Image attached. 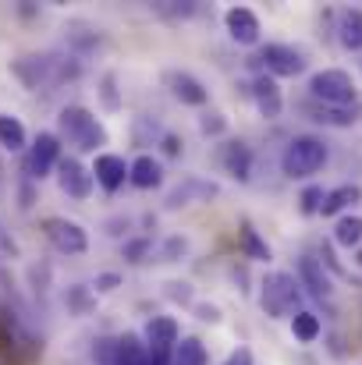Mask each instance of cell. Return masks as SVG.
<instances>
[{"label": "cell", "instance_id": "obj_11", "mask_svg": "<svg viewBox=\"0 0 362 365\" xmlns=\"http://www.w3.org/2000/svg\"><path fill=\"white\" fill-rule=\"evenodd\" d=\"M248 93H252V100H256V107H259V114H263L266 121H277V118H281L284 100H281V89H277V82H273L270 75H259Z\"/></svg>", "mask_w": 362, "mask_h": 365}, {"label": "cell", "instance_id": "obj_38", "mask_svg": "<svg viewBox=\"0 0 362 365\" xmlns=\"http://www.w3.org/2000/svg\"><path fill=\"white\" fill-rule=\"evenodd\" d=\"M146 365H171V359H167V351H149Z\"/></svg>", "mask_w": 362, "mask_h": 365}, {"label": "cell", "instance_id": "obj_13", "mask_svg": "<svg viewBox=\"0 0 362 365\" xmlns=\"http://www.w3.org/2000/svg\"><path fill=\"white\" fill-rule=\"evenodd\" d=\"M93 178L100 181V188L118 192L121 185H124V178H128V163H124V156L100 153V156H96V167H93Z\"/></svg>", "mask_w": 362, "mask_h": 365}, {"label": "cell", "instance_id": "obj_10", "mask_svg": "<svg viewBox=\"0 0 362 365\" xmlns=\"http://www.w3.org/2000/svg\"><path fill=\"white\" fill-rule=\"evenodd\" d=\"M57 181H61V192L71 199H89V192H93V170L82 167L75 156L57 163Z\"/></svg>", "mask_w": 362, "mask_h": 365}, {"label": "cell", "instance_id": "obj_29", "mask_svg": "<svg viewBox=\"0 0 362 365\" xmlns=\"http://www.w3.org/2000/svg\"><path fill=\"white\" fill-rule=\"evenodd\" d=\"M114 86H118V75H114V71H107V75H104V89H100V96H104V107H107V110H118L121 107L118 89H114Z\"/></svg>", "mask_w": 362, "mask_h": 365}, {"label": "cell", "instance_id": "obj_15", "mask_svg": "<svg viewBox=\"0 0 362 365\" xmlns=\"http://www.w3.org/2000/svg\"><path fill=\"white\" fill-rule=\"evenodd\" d=\"M167 82H171V93H174L181 103H188V107H203V103H206V89H203V82H196L192 75L171 71Z\"/></svg>", "mask_w": 362, "mask_h": 365}, {"label": "cell", "instance_id": "obj_8", "mask_svg": "<svg viewBox=\"0 0 362 365\" xmlns=\"http://www.w3.org/2000/svg\"><path fill=\"white\" fill-rule=\"evenodd\" d=\"M54 163H61V138L50 135V131H43V135L32 142L29 156H25V174H29L32 181H43V178L54 170Z\"/></svg>", "mask_w": 362, "mask_h": 365}, {"label": "cell", "instance_id": "obj_35", "mask_svg": "<svg viewBox=\"0 0 362 365\" xmlns=\"http://www.w3.org/2000/svg\"><path fill=\"white\" fill-rule=\"evenodd\" d=\"M164 153H167V156H178V153H181V142H178L174 135H164Z\"/></svg>", "mask_w": 362, "mask_h": 365}, {"label": "cell", "instance_id": "obj_39", "mask_svg": "<svg viewBox=\"0 0 362 365\" xmlns=\"http://www.w3.org/2000/svg\"><path fill=\"white\" fill-rule=\"evenodd\" d=\"M228 365H252V355L241 348V351H235V355H231V362H228Z\"/></svg>", "mask_w": 362, "mask_h": 365}, {"label": "cell", "instance_id": "obj_22", "mask_svg": "<svg viewBox=\"0 0 362 365\" xmlns=\"http://www.w3.org/2000/svg\"><path fill=\"white\" fill-rule=\"evenodd\" d=\"M171 365H206V348L199 337H181L174 344V362Z\"/></svg>", "mask_w": 362, "mask_h": 365}, {"label": "cell", "instance_id": "obj_37", "mask_svg": "<svg viewBox=\"0 0 362 365\" xmlns=\"http://www.w3.org/2000/svg\"><path fill=\"white\" fill-rule=\"evenodd\" d=\"M178 252H185V238H171L167 242V259H174Z\"/></svg>", "mask_w": 362, "mask_h": 365}, {"label": "cell", "instance_id": "obj_6", "mask_svg": "<svg viewBox=\"0 0 362 365\" xmlns=\"http://www.w3.org/2000/svg\"><path fill=\"white\" fill-rule=\"evenodd\" d=\"M256 61H259L270 75H277V78H295V75L306 71V53L295 50V46H288V43H270V46H263Z\"/></svg>", "mask_w": 362, "mask_h": 365}, {"label": "cell", "instance_id": "obj_28", "mask_svg": "<svg viewBox=\"0 0 362 365\" xmlns=\"http://www.w3.org/2000/svg\"><path fill=\"white\" fill-rule=\"evenodd\" d=\"M323 199H327V192L323 188H306L302 195H298V210L306 213V217H313V213H320V206H323Z\"/></svg>", "mask_w": 362, "mask_h": 365}, {"label": "cell", "instance_id": "obj_32", "mask_svg": "<svg viewBox=\"0 0 362 365\" xmlns=\"http://www.w3.org/2000/svg\"><path fill=\"white\" fill-rule=\"evenodd\" d=\"M146 252H149V242H146V238H142V242H128L124 245V259H128V262H142V255H146Z\"/></svg>", "mask_w": 362, "mask_h": 365}, {"label": "cell", "instance_id": "obj_14", "mask_svg": "<svg viewBox=\"0 0 362 365\" xmlns=\"http://www.w3.org/2000/svg\"><path fill=\"white\" fill-rule=\"evenodd\" d=\"M146 341H149V351H171L178 344V323L171 316H153L146 323Z\"/></svg>", "mask_w": 362, "mask_h": 365}, {"label": "cell", "instance_id": "obj_40", "mask_svg": "<svg viewBox=\"0 0 362 365\" xmlns=\"http://www.w3.org/2000/svg\"><path fill=\"white\" fill-rule=\"evenodd\" d=\"M356 262H359V266H362V248H359V259H356Z\"/></svg>", "mask_w": 362, "mask_h": 365}, {"label": "cell", "instance_id": "obj_31", "mask_svg": "<svg viewBox=\"0 0 362 365\" xmlns=\"http://www.w3.org/2000/svg\"><path fill=\"white\" fill-rule=\"evenodd\" d=\"M96 359L104 365H114L118 362V341H100V348H96Z\"/></svg>", "mask_w": 362, "mask_h": 365}, {"label": "cell", "instance_id": "obj_21", "mask_svg": "<svg viewBox=\"0 0 362 365\" xmlns=\"http://www.w3.org/2000/svg\"><path fill=\"white\" fill-rule=\"evenodd\" d=\"M338 36L348 50H362V11H341Z\"/></svg>", "mask_w": 362, "mask_h": 365}, {"label": "cell", "instance_id": "obj_30", "mask_svg": "<svg viewBox=\"0 0 362 365\" xmlns=\"http://www.w3.org/2000/svg\"><path fill=\"white\" fill-rule=\"evenodd\" d=\"M224 128H228V121L221 114H203L199 118V131L203 135H224Z\"/></svg>", "mask_w": 362, "mask_h": 365}, {"label": "cell", "instance_id": "obj_2", "mask_svg": "<svg viewBox=\"0 0 362 365\" xmlns=\"http://www.w3.org/2000/svg\"><path fill=\"white\" fill-rule=\"evenodd\" d=\"M57 128H61V135L71 145H79L86 153H96L100 145H107V128L96 121L86 107H64L57 114Z\"/></svg>", "mask_w": 362, "mask_h": 365}, {"label": "cell", "instance_id": "obj_25", "mask_svg": "<svg viewBox=\"0 0 362 365\" xmlns=\"http://www.w3.org/2000/svg\"><path fill=\"white\" fill-rule=\"evenodd\" d=\"M334 242L341 248H356L362 245V217H341L334 227Z\"/></svg>", "mask_w": 362, "mask_h": 365}, {"label": "cell", "instance_id": "obj_23", "mask_svg": "<svg viewBox=\"0 0 362 365\" xmlns=\"http://www.w3.org/2000/svg\"><path fill=\"white\" fill-rule=\"evenodd\" d=\"M238 245H241V252H245L248 259H259V262H266V259H270V245L256 235V227H252V224H241L238 227Z\"/></svg>", "mask_w": 362, "mask_h": 365}, {"label": "cell", "instance_id": "obj_33", "mask_svg": "<svg viewBox=\"0 0 362 365\" xmlns=\"http://www.w3.org/2000/svg\"><path fill=\"white\" fill-rule=\"evenodd\" d=\"M68 298H71V305H75L79 312H89V291H86V287H71Z\"/></svg>", "mask_w": 362, "mask_h": 365}, {"label": "cell", "instance_id": "obj_34", "mask_svg": "<svg viewBox=\"0 0 362 365\" xmlns=\"http://www.w3.org/2000/svg\"><path fill=\"white\" fill-rule=\"evenodd\" d=\"M118 284H121L118 273H100V277H96V291H114Z\"/></svg>", "mask_w": 362, "mask_h": 365}, {"label": "cell", "instance_id": "obj_18", "mask_svg": "<svg viewBox=\"0 0 362 365\" xmlns=\"http://www.w3.org/2000/svg\"><path fill=\"white\" fill-rule=\"evenodd\" d=\"M160 178H164V170H160V163H156L149 153H142L135 163H128V181H131L135 188H156Z\"/></svg>", "mask_w": 362, "mask_h": 365}, {"label": "cell", "instance_id": "obj_9", "mask_svg": "<svg viewBox=\"0 0 362 365\" xmlns=\"http://www.w3.org/2000/svg\"><path fill=\"white\" fill-rule=\"evenodd\" d=\"M217 195H221V188H217L213 181L185 178L181 185H174V188L167 192L164 206H167V210H181V206H192V202H210V199H217Z\"/></svg>", "mask_w": 362, "mask_h": 365}, {"label": "cell", "instance_id": "obj_17", "mask_svg": "<svg viewBox=\"0 0 362 365\" xmlns=\"http://www.w3.org/2000/svg\"><path fill=\"white\" fill-rule=\"evenodd\" d=\"M224 170L235 181H248V174H252V149L245 142H228L224 145Z\"/></svg>", "mask_w": 362, "mask_h": 365}, {"label": "cell", "instance_id": "obj_19", "mask_svg": "<svg viewBox=\"0 0 362 365\" xmlns=\"http://www.w3.org/2000/svg\"><path fill=\"white\" fill-rule=\"evenodd\" d=\"M359 199H362L359 185H341V188L327 192V199H323L320 213H323V217H338L341 210H348V206H352V202H359Z\"/></svg>", "mask_w": 362, "mask_h": 365}, {"label": "cell", "instance_id": "obj_4", "mask_svg": "<svg viewBox=\"0 0 362 365\" xmlns=\"http://www.w3.org/2000/svg\"><path fill=\"white\" fill-rule=\"evenodd\" d=\"M309 96L323 107H356V86H352V75L341 71V68H327V71H316L309 78Z\"/></svg>", "mask_w": 362, "mask_h": 365}, {"label": "cell", "instance_id": "obj_12", "mask_svg": "<svg viewBox=\"0 0 362 365\" xmlns=\"http://www.w3.org/2000/svg\"><path fill=\"white\" fill-rule=\"evenodd\" d=\"M224 25H228L231 39H235V43H241V46L259 43V18H256L248 7H231V11L224 14Z\"/></svg>", "mask_w": 362, "mask_h": 365}, {"label": "cell", "instance_id": "obj_3", "mask_svg": "<svg viewBox=\"0 0 362 365\" xmlns=\"http://www.w3.org/2000/svg\"><path fill=\"white\" fill-rule=\"evenodd\" d=\"M323 163H327V145H323L320 138H313V135L291 138L288 149H284V156H281V170H284L288 178H309V174H316Z\"/></svg>", "mask_w": 362, "mask_h": 365}, {"label": "cell", "instance_id": "obj_7", "mask_svg": "<svg viewBox=\"0 0 362 365\" xmlns=\"http://www.w3.org/2000/svg\"><path fill=\"white\" fill-rule=\"evenodd\" d=\"M43 231H46V238L54 242V248H57V252L82 255V252L89 248V235H86V227H82V224H75V220L50 217V220H43Z\"/></svg>", "mask_w": 362, "mask_h": 365}, {"label": "cell", "instance_id": "obj_26", "mask_svg": "<svg viewBox=\"0 0 362 365\" xmlns=\"http://www.w3.org/2000/svg\"><path fill=\"white\" fill-rule=\"evenodd\" d=\"M291 334L302 341V344H313L320 337V319L313 312H295L291 316Z\"/></svg>", "mask_w": 362, "mask_h": 365}, {"label": "cell", "instance_id": "obj_1", "mask_svg": "<svg viewBox=\"0 0 362 365\" xmlns=\"http://www.w3.org/2000/svg\"><path fill=\"white\" fill-rule=\"evenodd\" d=\"M14 75L29 86V89H46V86H61L68 78L79 75V61H64V57H54V53H43V57H21L14 61Z\"/></svg>", "mask_w": 362, "mask_h": 365}, {"label": "cell", "instance_id": "obj_24", "mask_svg": "<svg viewBox=\"0 0 362 365\" xmlns=\"http://www.w3.org/2000/svg\"><path fill=\"white\" fill-rule=\"evenodd\" d=\"M146 359H149V351L139 344L135 334H124L118 341V362L114 365H146Z\"/></svg>", "mask_w": 362, "mask_h": 365}, {"label": "cell", "instance_id": "obj_27", "mask_svg": "<svg viewBox=\"0 0 362 365\" xmlns=\"http://www.w3.org/2000/svg\"><path fill=\"white\" fill-rule=\"evenodd\" d=\"M316 118L313 121H320V124H338V128H348V124H356V107H316L313 110Z\"/></svg>", "mask_w": 362, "mask_h": 365}, {"label": "cell", "instance_id": "obj_5", "mask_svg": "<svg viewBox=\"0 0 362 365\" xmlns=\"http://www.w3.org/2000/svg\"><path fill=\"white\" fill-rule=\"evenodd\" d=\"M259 305H263V312L273 316V319L291 316L295 305H298V284H295V277H288V273H270V277L263 280Z\"/></svg>", "mask_w": 362, "mask_h": 365}, {"label": "cell", "instance_id": "obj_16", "mask_svg": "<svg viewBox=\"0 0 362 365\" xmlns=\"http://www.w3.org/2000/svg\"><path fill=\"white\" fill-rule=\"evenodd\" d=\"M298 280H302L316 298H327V294H331V280H327V273H323V262L313 259V255H302V259H298Z\"/></svg>", "mask_w": 362, "mask_h": 365}, {"label": "cell", "instance_id": "obj_20", "mask_svg": "<svg viewBox=\"0 0 362 365\" xmlns=\"http://www.w3.org/2000/svg\"><path fill=\"white\" fill-rule=\"evenodd\" d=\"M25 142H29L25 124L18 121V118H11V114H0V149H7V153H21Z\"/></svg>", "mask_w": 362, "mask_h": 365}, {"label": "cell", "instance_id": "obj_36", "mask_svg": "<svg viewBox=\"0 0 362 365\" xmlns=\"http://www.w3.org/2000/svg\"><path fill=\"white\" fill-rule=\"evenodd\" d=\"M199 319H206V323H217V319H221L217 305H199Z\"/></svg>", "mask_w": 362, "mask_h": 365}]
</instances>
